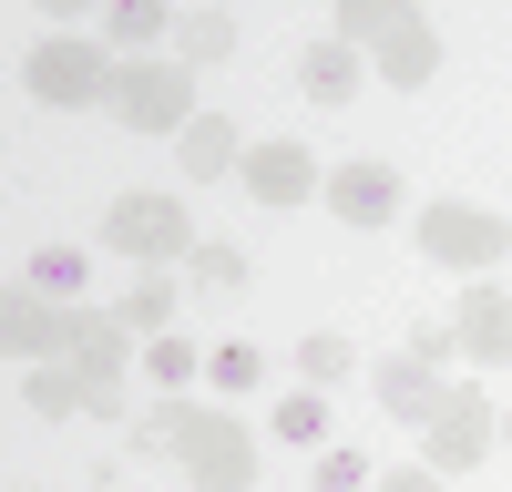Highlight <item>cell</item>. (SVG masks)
<instances>
[{
	"label": "cell",
	"mask_w": 512,
	"mask_h": 492,
	"mask_svg": "<svg viewBox=\"0 0 512 492\" xmlns=\"http://www.w3.org/2000/svg\"><path fill=\"white\" fill-rule=\"evenodd\" d=\"M134 451H154V462H175L185 492H256V431L236 421V410H134Z\"/></svg>",
	"instance_id": "obj_1"
},
{
	"label": "cell",
	"mask_w": 512,
	"mask_h": 492,
	"mask_svg": "<svg viewBox=\"0 0 512 492\" xmlns=\"http://www.w3.org/2000/svg\"><path fill=\"white\" fill-rule=\"evenodd\" d=\"M103 246L154 277V267H185L205 236L185 226V195H113V205H103Z\"/></svg>",
	"instance_id": "obj_2"
},
{
	"label": "cell",
	"mask_w": 512,
	"mask_h": 492,
	"mask_svg": "<svg viewBox=\"0 0 512 492\" xmlns=\"http://www.w3.org/2000/svg\"><path fill=\"white\" fill-rule=\"evenodd\" d=\"M113 52L103 41H82V31H52V41H31L21 52V82H31V103H52V113H82V103H103L113 93Z\"/></svg>",
	"instance_id": "obj_3"
},
{
	"label": "cell",
	"mask_w": 512,
	"mask_h": 492,
	"mask_svg": "<svg viewBox=\"0 0 512 492\" xmlns=\"http://www.w3.org/2000/svg\"><path fill=\"white\" fill-rule=\"evenodd\" d=\"M420 246H431V267H461V277H492L512 226L492 216V205H461V195H431L420 205Z\"/></svg>",
	"instance_id": "obj_4"
},
{
	"label": "cell",
	"mask_w": 512,
	"mask_h": 492,
	"mask_svg": "<svg viewBox=\"0 0 512 492\" xmlns=\"http://www.w3.org/2000/svg\"><path fill=\"white\" fill-rule=\"evenodd\" d=\"M113 113L134 134H185L195 123V72L185 62H123L113 72Z\"/></svg>",
	"instance_id": "obj_5"
},
{
	"label": "cell",
	"mask_w": 512,
	"mask_h": 492,
	"mask_svg": "<svg viewBox=\"0 0 512 492\" xmlns=\"http://www.w3.org/2000/svg\"><path fill=\"white\" fill-rule=\"evenodd\" d=\"M420 431H431V451H420V462H431L441 482H461V472L492 451V400H482L472 380H451V390H441V410H431Z\"/></svg>",
	"instance_id": "obj_6"
},
{
	"label": "cell",
	"mask_w": 512,
	"mask_h": 492,
	"mask_svg": "<svg viewBox=\"0 0 512 492\" xmlns=\"http://www.w3.org/2000/svg\"><path fill=\"white\" fill-rule=\"evenodd\" d=\"M72 339H82V308H62V298H41V287H11L0 298V349L11 359H72Z\"/></svg>",
	"instance_id": "obj_7"
},
{
	"label": "cell",
	"mask_w": 512,
	"mask_h": 492,
	"mask_svg": "<svg viewBox=\"0 0 512 492\" xmlns=\"http://www.w3.org/2000/svg\"><path fill=\"white\" fill-rule=\"evenodd\" d=\"M328 216L338 226H390L400 216V164H379V154H349V164H328Z\"/></svg>",
	"instance_id": "obj_8"
},
{
	"label": "cell",
	"mask_w": 512,
	"mask_h": 492,
	"mask_svg": "<svg viewBox=\"0 0 512 492\" xmlns=\"http://www.w3.org/2000/svg\"><path fill=\"white\" fill-rule=\"evenodd\" d=\"M72 369H82V390H93V410L113 421V410H123V380H134V328H113V308H103V318L82 308V339H72Z\"/></svg>",
	"instance_id": "obj_9"
},
{
	"label": "cell",
	"mask_w": 512,
	"mask_h": 492,
	"mask_svg": "<svg viewBox=\"0 0 512 492\" xmlns=\"http://www.w3.org/2000/svg\"><path fill=\"white\" fill-rule=\"evenodd\" d=\"M236 185L256 195V205H308L328 175H318V154L308 144H287V134H267V144H246V164H236Z\"/></svg>",
	"instance_id": "obj_10"
},
{
	"label": "cell",
	"mask_w": 512,
	"mask_h": 492,
	"mask_svg": "<svg viewBox=\"0 0 512 492\" xmlns=\"http://www.w3.org/2000/svg\"><path fill=\"white\" fill-rule=\"evenodd\" d=\"M369 52H379V82H390V93H431V72H441V31L390 0V21H379Z\"/></svg>",
	"instance_id": "obj_11"
},
{
	"label": "cell",
	"mask_w": 512,
	"mask_h": 492,
	"mask_svg": "<svg viewBox=\"0 0 512 492\" xmlns=\"http://www.w3.org/2000/svg\"><path fill=\"white\" fill-rule=\"evenodd\" d=\"M451 339H461V359L502 369V359H512V287L472 277V287H461V308H451Z\"/></svg>",
	"instance_id": "obj_12"
},
{
	"label": "cell",
	"mask_w": 512,
	"mask_h": 492,
	"mask_svg": "<svg viewBox=\"0 0 512 492\" xmlns=\"http://www.w3.org/2000/svg\"><path fill=\"white\" fill-rule=\"evenodd\" d=\"M369 390H379V410H390V421H431L451 380H441V359L400 349V359H379V369H369Z\"/></svg>",
	"instance_id": "obj_13"
},
{
	"label": "cell",
	"mask_w": 512,
	"mask_h": 492,
	"mask_svg": "<svg viewBox=\"0 0 512 492\" xmlns=\"http://www.w3.org/2000/svg\"><path fill=\"white\" fill-rule=\"evenodd\" d=\"M359 82H369V72H359V52H349V41H338V31H318L308 52H297V93H308V103H328V113L349 103Z\"/></svg>",
	"instance_id": "obj_14"
},
{
	"label": "cell",
	"mask_w": 512,
	"mask_h": 492,
	"mask_svg": "<svg viewBox=\"0 0 512 492\" xmlns=\"http://www.w3.org/2000/svg\"><path fill=\"white\" fill-rule=\"evenodd\" d=\"M236 164H246V134L226 113H195L185 123V185H216V175H236Z\"/></svg>",
	"instance_id": "obj_15"
},
{
	"label": "cell",
	"mask_w": 512,
	"mask_h": 492,
	"mask_svg": "<svg viewBox=\"0 0 512 492\" xmlns=\"http://www.w3.org/2000/svg\"><path fill=\"white\" fill-rule=\"evenodd\" d=\"M21 410H31V421H82V410H93V390H82L72 359H41L31 380H21Z\"/></svg>",
	"instance_id": "obj_16"
},
{
	"label": "cell",
	"mask_w": 512,
	"mask_h": 492,
	"mask_svg": "<svg viewBox=\"0 0 512 492\" xmlns=\"http://www.w3.org/2000/svg\"><path fill=\"white\" fill-rule=\"evenodd\" d=\"M113 328H134V339H164V328H175V277H134V287H123V298H113Z\"/></svg>",
	"instance_id": "obj_17"
},
{
	"label": "cell",
	"mask_w": 512,
	"mask_h": 492,
	"mask_svg": "<svg viewBox=\"0 0 512 492\" xmlns=\"http://www.w3.org/2000/svg\"><path fill=\"white\" fill-rule=\"evenodd\" d=\"M226 52H236V11H185L175 21V62L185 72H216Z\"/></svg>",
	"instance_id": "obj_18"
},
{
	"label": "cell",
	"mask_w": 512,
	"mask_h": 492,
	"mask_svg": "<svg viewBox=\"0 0 512 492\" xmlns=\"http://www.w3.org/2000/svg\"><path fill=\"white\" fill-rule=\"evenodd\" d=\"M349 369H359V349L338 339V328H318V339H297V380H308V390H338Z\"/></svg>",
	"instance_id": "obj_19"
},
{
	"label": "cell",
	"mask_w": 512,
	"mask_h": 492,
	"mask_svg": "<svg viewBox=\"0 0 512 492\" xmlns=\"http://www.w3.org/2000/svg\"><path fill=\"white\" fill-rule=\"evenodd\" d=\"M164 31H175V21H164L154 0H123V11H113V31H103V41H113V52H134V62H154V41H164Z\"/></svg>",
	"instance_id": "obj_20"
},
{
	"label": "cell",
	"mask_w": 512,
	"mask_h": 492,
	"mask_svg": "<svg viewBox=\"0 0 512 492\" xmlns=\"http://www.w3.org/2000/svg\"><path fill=\"white\" fill-rule=\"evenodd\" d=\"M195 369H205V359L175 339V328H164V339H144V380H154L164 400H185V380H195Z\"/></svg>",
	"instance_id": "obj_21"
},
{
	"label": "cell",
	"mask_w": 512,
	"mask_h": 492,
	"mask_svg": "<svg viewBox=\"0 0 512 492\" xmlns=\"http://www.w3.org/2000/svg\"><path fill=\"white\" fill-rule=\"evenodd\" d=\"M185 277L205 287V298H236V287H246V257H236V246H216V236H205L195 257H185Z\"/></svg>",
	"instance_id": "obj_22"
},
{
	"label": "cell",
	"mask_w": 512,
	"mask_h": 492,
	"mask_svg": "<svg viewBox=\"0 0 512 492\" xmlns=\"http://www.w3.org/2000/svg\"><path fill=\"white\" fill-rule=\"evenodd\" d=\"M205 380H216V390H226V400H246V390H256V380H267V359H256V349H246V339H226V349H216V359H205Z\"/></svg>",
	"instance_id": "obj_23"
},
{
	"label": "cell",
	"mask_w": 512,
	"mask_h": 492,
	"mask_svg": "<svg viewBox=\"0 0 512 492\" xmlns=\"http://www.w3.org/2000/svg\"><path fill=\"white\" fill-rule=\"evenodd\" d=\"M277 441H328V400L318 390H287L277 400Z\"/></svg>",
	"instance_id": "obj_24"
},
{
	"label": "cell",
	"mask_w": 512,
	"mask_h": 492,
	"mask_svg": "<svg viewBox=\"0 0 512 492\" xmlns=\"http://www.w3.org/2000/svg\"><path fill=\"white\" fill-rule=\"evenodd\" d=\"M31 287H41V298H72V287H82V257H72V246H41V257H31Z\"/></svg>",
	"instance_id": "obj_25"
},
{
	"label": "cell",
	"mask_w": 512,
	"mask_h": 492,
	"mask_svg": "<svg viewBox=\"0 0 512 492\" xmlns=\"http://www.w3.org/2000/svg\"><path fill=\"white\" fill-rule=\"evenodd\" d=\"M369 451H318V492H369Z\"/></svg>",
	"instance_id": "obj_26"
},
{
	"label": "cell",
	"mask_w": 512,
	"mask_h": 492,
	"mask_svg": "<svg viewBox=\"0 0 512 492\" xmlns=\"http://www.w3.org/2000/svg\"><path fill=\"white\" fill-rule=\"evenodd\" d=\"M369 492H441V472H431V462H400V472H379Z\"/></svg>",
	"instance_id": "obj_27"
},
{
	"label": "cell",
	"mask_w": 512,
	"mask_h": 492,
	"mask_svg": "<svg viewBox=\"0 0 512 492\" xmlns=\"http://www.w3.org/2000/svg\"><path fill=\"white\" fill-rule=\"evenodd\" d=\"M11 492H31V482H11Z\"/></svg>",
	"instance_id": "obj_28"
}]
</instances>
